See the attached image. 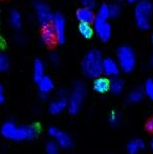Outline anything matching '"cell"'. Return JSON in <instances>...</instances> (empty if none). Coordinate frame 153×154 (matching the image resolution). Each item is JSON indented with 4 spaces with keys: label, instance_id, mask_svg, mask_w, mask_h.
<instances>
[{
    "label": "cell",
    "instance_id": "obj_1",
    "mask_svg": "<svg viewBox=\"0 0 153 154\" xmlns=\"http://www.w3.org/2000/svg\"><path fill=\"white\" fill-rule=\"evenodd\" d=\"M41 128L39 124L17 125L13 121H5L0 127V134L5 140L12 142H29L39 135Z\"/></svg>",
    "mask_w": 153,
    "mask_h": 154
},
{
    "label": "cell",
    "instance_id": "obj_2",
    "mask_svg": "<svg viewBox=\"0 0 153 154\" xmlns=\"http://www.w3.org/2000/svg\"><path fill=\"white\" fill-rule=\"evenodd\" d=\"M103 55L99 49L93 48L85 54L81 62V69L84 75L89 79H96L103 75Z\"/></svg>",
    "mask_w": 153,
    "mask_h": 154
},
{
    "label": "cell",
    "instance_id": "obj_3",
    "mask_svg": "<svg viewBox=\"0 0 153 154\" xmlns=\"http://www.w3.org/2000/svg\"><path fill=\"white\" fill-rule=\"evenodd\" d=\"M133 15L135 24L139 29H149L151 26V18L153 15V3L150 0H139L135 3Z\"/></svg>",
    "mask_w": 153,
    "mask_h": 154
},
{
    "label": "cell",
    "instance_id": "obj_4",
    "mask_svg": "<svg viewBox=\"0 0 153 154\" xmlns=\"http://www.w3.org/2000/svg\"><path fill=\"white\" fill-rule=\"evenodd\" d=\"M86 91H87V89H86L85 84L82 82H77L72 86V91L67 97V111L70 116H77L81 111L86 97Z\"/></svg>",
    "mask_w": 153,
    "mask_h": 154
},
{
    "label": "cell",
    "instance_id": "obj_5",
    "mask_svg": "<svg viewBox=\"0 0 153 154\" xmlns=\"http://www.w3.org/2000/svg\"><path fill=\"white\" fill-rule=\"evenodd\" d=\"M116 61L121 71L130 73L136 67V55L133 48L129 45H122L116 49Z\"/></svg>",
    "mask_w": 153,
    "mask_h": 154
},
{
    "label": "cell",
    "instance_id": "obj_6",
    "mask_svg": "<svg viewBox=\"0 0 153 154\" xmlns=\"http://www.w3.org/2000/svg\"><path fill=\"white\" fill-rule=\"evenodd\" d=\"M34 8H35L37 20L41 26L43 27V26H46V25L50 24L55 14L51 12L48 4H46L44 1L38 0V1H36V3L34 4Z\"/></svg>",
    "mask_w": 153,
    "mask_h": 154
},
{
    "label": "cell",
    "instance_id": "obj_7",
    "mask_svg": "<svg viewBox=\"0 0 153 154\" xmlns=\"http://www.w3.org/2000/svg\"><path fill=\"white\" fill-rule=\"evenodd\" d=\"M47 133L51 138H54L53 140H55L58 144V146L61 149H69L72 146V137L70 136V134H68L66 131L60 129L58 127H49L47 130Z\"/></svg>",
    "mask_w": 153,
    "mask_h": 154
},
{
    "label": "cell",
    "instance_id": "obj_8",
    "mask_svg": "<svg viewBox=\"0 0 153 154\" xmlns=\"http://www.w3.org/2000/svg\"><path fill=\"white\" fill-rule=\"evenodd\" d=\"M51 26L54 29L56 35L57 42L60 44H63L66 40V20L65 17L60 13H56L54 15L53 21H51Z\"/></svg>",
    "mask_w": 153,
    "mask_h": 154
},
{
    "label": "cell",
    "instance_id": "obj_9",
    "mask_svg": "<svg viewBox=\"0 0 153 154\" xmlns=\"http://www.w3.org/2000/svg\"><path fill=\"white\" fill-rule=\"evenodd\" d=\"M68 99L64 92H59L48 104V111L51 116H59L67 110Z\"/></svg>",
    "mask_w": 153,
    "mask_h": 154
},
{
    "label": "cell",
    "instance_id": "obj_10",
    "mask_svg": "<svg viewBox=\"0 0 153 154\" xmlns=\"http://www.w3.org/2000/svg\"><path fill=\"white\" fill-rule=\"evenodd\" d=\"M93 29L94 34L101 41L107 42L110 40L111 35H112V27H111L110 23L108 22V20L96 19L93 22Z\"/></svg>",
    "mask_w": 153,
    "mask_h": 154
},
{
    "label": "cell",
    "instance_id": "obj_11",
    "mask_svg": "<svg viewBox=\"0 0 153 154\" xmlns=\"http://www.w3.org/2000/svg\"><path fill=\"white\" fill-rule=\"evenodd\" d=\"M121 72V68L118 66V63L116 59L113 58H104L103 60V75H105L107 78H115L118 77Z\"/></svg>",
    "mask_w": 153,
    "mask_h": 154
},
{
    "label": "cell",
    "instance_id": "obj_12",
    "mask_svg": "<svg viewBox=\"0 0 153 154\" xmlns=\"http://www.w3.org/2000/svg\"><path fill=\"white\" fill-rule=\"evenodd\" d=\"M37 84H38L39 93H40V97L42 99L47 97L54 91V89H55V82L48 75H44L42 79L39 80Z\"/></svg>",
    "mask_w": 153,
    "mask_h": 154
},
{
    "label": "cell",
    "instance_id": "obj_13",
    "mask_svg": "<svg viewBox=\"0 0 153 154\" xmlns=\"http://www.w3.org/2000/svg\"><path fill=\"white\" fill-rule=\"evenodd\" d=\"M76 18L80 23H89V24H91L96 20V13L93 12V8L81 6L79 10H77Z\"/></svg>",
    "mask_w": 153,
    "mask_h": 154
},
{
    "label": "cell",
    "instance_id": "obj_14",
    "mask_svg": "<svg viewBox=\"0 0 153 154\" xmlns=\"http://www.w3.org/2000/svg\"><path fill=\"white\" fill-rule=\"evenodd\" d=\"M109 87H110V80L106 75L103 77L102 75L100 77L93 79L92 88H93V90L96 92L100 93V94H104V93H107L109 91Z\"/></svg>",
    "mask_w": 153,
    "mask_h": 154
},
{
    "label": "cell",
    "instance_id": "obj_15",
    "mask_svg": "<svg viewBox=\"0 0 153 154\" xmlns=\"http://www.w3.org/2000/svg\"><path fill=\"white\" fill-rule=\"evenodd\" d=\"M41 42L43 43L46 46H51L57 42V39H56V35L54 32V29L51 26V24H48L46 26L42 27V32H41Z\"/></svg>",
    "mask_w": 153,
    "mask_h": 154
},
{
    "label": "cell",
    "instance_id": "obj_16",
    "mask_svg": "<svg viewBox=\"0 0 153 154\" xmlns=\"http://www.w3.org/2000/svg\"><path fill=\"white\" fill-rule=\"evenodd\" d=\"M146 144L144 142V140L139 137L132 138L128 142L126 146V150L128 154H139L142 151L145 149Z\"/></svg>",
    "mask_w": 153,
    "mask_h": 154
},
{
    "label": "cell",
    "instance_id": "obj_17",
    "mask_svg": "<svg viewBox=\"0 0 153 154\" xmlns=\"http://www.w3.org/2000/svg\"><path fill=\"white\" fill-rule=\"evenodd\" d=\"M45 75V65L42 60L36 59L33 64V79L37 83Z\"/></svg>",
    "mask_w": 153,
    "mask_h": 154
},
{
    "label": "cell",
    "instance_id": "obj_18",
    "mask_svg": "<svg viewBox=\"0 0 153 154\" xmlns=\"http://www.w3.org/2000/svg\"><path fill=\"white\" fill-rule=\"evenodd\" d=\"M124 88H125L124 81H123L121 78H118V77L111 78V79H110V87H109V91L112 93V94H115V95L121 94V93L124 91Z\"/></svg>",
    "mask_w": 153,
    "mask_h": 154
},
{
    "label": "cell",
    "instance_id": "obj_19",
    "mask_svg": "<svg viewBox=\"0 0 153 154\" xmlns=\"http://www.w3.org/2000/svg\"><path fill=\"white\" fill-rule=\"evenodd\" d=\"M145 97V92H144L143 88H134L129 92L128 97H127V101L130 104H139Z\"/></svg>",
    "mask_w": 153,
    "mask_h": 154
},
{
    "label": "cell",
    "instance_id": "obj_20",
    "mask_svg": "<svg viewBox=\"0 0 153 154\" xmlns=\"http://www.w3.org/2000/svg\"><path fill=\"white\" fill-rule=\"evenodd\" d=\"M8 21H10V24L12 25L14 29H19L22 26V16H21L20 12L16 10H13L10 13V16H8Z\"/></svg>",
    "mask_w": 153,
    "mask_h": 154
},
{
    "label": "cell",
    "instance_id": "obj_21",
    "mask_svg": "<svg viewBox=\"0 0 153 154\" xmlns=\"http://www.w3.org/2000/svg\"><path fill=\"white\" fill-rule=\"evenodd\" d=\"M79 32L83 38L90 39L94 34L93 26L89 23H80L79 24Z\"/></svg>",
    "mask_w": 153,
    "mask_h": 154
},
{
    "label": "cell",
    "instance_id": "obj_22",
    "mask_svg": "<svg viewBox=\"0 0 153 154\" xmlns=\"http://www.w3.org/2000/svg\"><path fill=\"white\" fill-rule=\"evenodd\" d=\"M110 18L109 15V5L108 4H102L99 6L98 12L96 14V19H101V20H108Z\"/></svg>",
    "mask_w": 153,
    "mask_h": 154
},
{
    "label": "cell",
    "instance_id": "obj_23",
    "mask_svg": "<svg viewBox=\"0 0 153 154\" xmlns=\"http://www.w3.org/2000/svg\"><path fill=\"white\" fill-rule=\"evenodd\" d=\"M60 148L55 140H48L45 145V154H60Z\"/></svg>",
    "mask_w": 153,
    "mask_h": 154
},
{
    "label": "cell",
    "instance_id": "obj_24",
    "mask_svg": "<svg viewBox=\"0 0 153 154\" xmlns=\"http://www.w3.org/2000/svg\"><path fill=\"white\" fill-rule=\"evenodd\" d=\"M145 97H147L151 102H153V79H148L144 84L143 88Z\"/></svg>",
    "mask_w": 153,
    "mask_h": 154
},
{
    "label": "cell",
    "instance_id": "obj_25",
    "mask_svg": "<svg viewBox=\"0 0 153 154\" xmlns=\"http://www.w3.org/2000/svg\"><path fill=\"white\" fill-rule=\"evenodd\" d=\"M108 122H109V124H110V126H112V127H116V126H118L121 123L120 113H118V111H115V110L110 111V113H109V116H108Z\"/></svg>",
    "mask_w": 153,
    "mask_h": 154
},
{
    "label": "cell",
    "instance_id": "obj_26",
    "mask_svg": "<svg viewBox=\"0 0 153 154\" xmlns=\"http://www.w3.org/2000/svg\"><path fill=\"white\" fill-rule=\"evenodd\" d=\"M122 14V8L118 3H112L109 5V15H110V18L115 19L118 17L121 16Z\"/></svg>",
    "mask_w": 153,
    "mask_h": 154
},
{
    "label": "cell",
    "instance_id": "obj_27",
    "mask_svg": "<svg viewBox=\"0 0 153 154\" xmlns=\"http://www.w3.org/2000/svg\"><path fill=\"white\" fill-rule=\"evenodd\" d=\"M10 68V59L4 53L0 51V72H4Z\"/></svg>",
    "mask_w": 153,
    "mask_h": 154
},
{
    "label": "cell",
    "instance_id": "obj_28",
    "mask_svg": "<svg viewBox=\"0 0 153 154\" xmlns=\"http://www.w3.org/2000/svg\"><path fill=\"white\" fill-rule=\"evenodd\" d=\"M82 6L89 8H94L96 5V0H79Z\"/></svg>",
    "mask_w": 153,
    "mask_h": 154
},
{
    "label": "cell",
    "instance_id": "obj_29",
    "mask_svg": "<svg viewBox=\"0 0 153 154\" xmlns=\"http://www.w3.org/2000/svg\"><path fill=\"white\" fill-rule=\"evenodd\" d=\"M49 61H50L51 64L58 65V64L60 63V58H59V56H58L57 54H51V55L49 56Z\"/></svg>",
    "mask_w": 153,
    "mask_h": 154
},
{
    "label": "cell",
    "instance_id": "obj_30",
    "mask_svg": "<svg viewBox=\"0 0 153 154\" xmlns=\"http://www.w3.org/2000/svg\"><path fill=\"white\" fill-rule=\"evenodd\" d=\"M146 129H147L148 132L150 133H153V118L149 119L146 123Z\"/></svg>",
    "mask_w": 153,
    "mask_h": 154
},
{
    "label": "cell",
    "instance_id": "obj_31",
    "mask_svg": "<svg viewBox=\"0 0 153 154\" xmlns=\"http://www.w3.org/2000/svg\"><path fill=\"white\" fill-rule=\"evenodd\" d=\"M4 99H5V97H4V89H3V86H2V84L0 83V104L3 103Z\"/></svg>",
    "mask_w": 153,
    "mask_h": 154
},
{
    "label": "cell",
    "instance_id": "obj_32",
    "mask_svg": "<svg viewBox=\"0 0 153 154\" xmlns=\"http://www.w3.org/2000/svg\"><path fill=\"white\" fill-rule=\"evenodd\" d=\"M149 148H150V150H151V152H152V154H153V135H152L151 140H150V143H149Z\"/></svg>",
    "mask_w": 153,
    "mask_h": 154
},
{
    "label": "cell",
    "instance_id": "obj_33",
    "mask_svg": "<svg viewBox=\"0 0 153 154\" xmlns=\"http://www.w3.org/2000/svg\"><path fill=\"white\" fill-rule=\"evenodd\" d=\"M137 1H139V0H127L128 3H136Z\"/></svg>",
    "mask_w": 153,
    "mask_h": 154
},
{
    "label": "cell",
    "instance_id": "obj_34",
    "mask_svg": "<svg viewBox=\"0 0 153 154\" xmlns=\"http://www.w3.org/2000/svg\"><path fill=\"white\" fill-rule=\"evenodd\" d=\"M151 65H152V67H153V54H152V57H151Z\"/></svg>",
    "mask_w": 153,
    "mask_h": 154
},
{
    "label": "cell",
    "instance_id": "obj_35",
    "mask_svg": "<svg viewBox=\"0 0 153 154\" xmlns=\"http://www.w3.org/2000/svg\"><path fill=\"white\" fill-rule=\"evenodd\" d=\"M151 40H152V43H153V35H152V37H151Z\"/></svg>",
    "mask_w": 153,
    "mask_h": 154
},
{
    "label": "cell",
    "instance_id": "obj_36",
    "mask_svg": "<svg viewBox=\"0 0 153 154\" xmlns=\"http://www.w3.org/2000/svg\"><path fill=\"white\" fill-rule=\"evenodd\" d=\"M115 1H122V0H115Z\"/></svg>",
    "mask_w": 153,
    "mask_h": 154
}]
</instances>
